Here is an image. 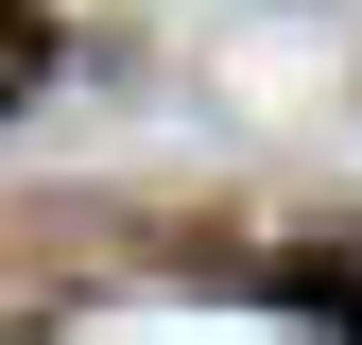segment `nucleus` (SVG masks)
I'll return each mask as SVG.
<instances>
[{"instance_id": "nucleus-1", "label": "nucleus", "mask_w": 362, "mask_h": 345, "mask_svg": "<svg viewBox=\"0 0 362 345\" xmlns=\"http://www.w3.org/2000/svg\"><path fill=\"white\" fill-rule=\"evenodd\" d=\"M259 293H276L293 328H328V345H362V225H345V242H293V259H276Z\"/></svg>"}, {"instance_id": "nucleus-2", "label": "nucleus", "mask_w": 362, "mask_h": 345, "mask_svg": "<svg viewBox=\"0 0 362 345\" xmlns=\"http://www.w3.org/2000/svg\"><path fill=\"white\" fill-rule=\"evenodd\" d=\"M52 52H69V35L35 18V0H0V104H35V86H52Z\"/></svg>"}]
</instances>
